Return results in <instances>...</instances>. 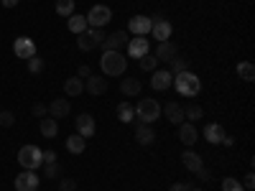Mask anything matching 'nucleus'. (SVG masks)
Wrapping results in <instances>:
<instances>
[{
    "mask_svg": "<svg viewBox=\"0 0 255 191\" xmlns=\"http://www.w3.org/2000/svg\"><path fill=\"white\" fill-rule=\"evenodd\" d=\"M125 67H128V59H125L120 51H102L100 69L108 74V77H118V74H123Z\"/></svg>",
    "mask_w": 255,
    "mask_h": 191,
    "instance_id": "obj_3",
    "label": "nucleus"
},
{
    "mask_svg": "<svg viewBox=\"0 0 255 191\" xmlns=\"http://www.w3.org/2000/svg\"><path fill=\"white\" fill-rule=\"evenodd\" d=\"M133 110H135V117H138L143 125H153V122L161 117V104H158L153 97H143Z\"/></svg>",
    "mask_w": 255,
    "mask_h": 191,
    "instance_id": "obj_2",
    "label": "nucleus"
},
{
    "mask_svg": "<svg viewBox=\"0 0 255 191\" xmlns=\"http://www.w3.org/2000/svg\"><path fill=\"white\" fill-rule=\"evenodd\" d=\"M168 64H171V69H168L171 74H179V72H186V69H189V61H186L184 56H179V54H176L171 61H168Z\"/></svg>",
    "mask_w": 255,
    "mask_h": 191,
    "instance_id": "obj_32",
    "label": "nucleus"
},
{
    "mask_svg": "<svg viewBox=\"0 0 255 191\" xmlns=\"http://www.w3.org/2000/svg\"><path fill=\"white\" fill-rule=\"evenodd\" d=\"M44 176L46 179H59L61 176V166L59 163H44Z\"/></svg>",
    "mask_w": 255,
    "mask_h": 191,
    "instance_id": "obj_36",
    "label": "nucleus"
},
{
    "mask_svg": "<svg viewBox=\"0 0 255 191\" xmlns=\"http://www.w3.org/2000/svg\"><path fill=\"white\" fill-rule=\"evenodd\" d=\"M84 90H87L90 95H105V90H108V79H105V77H87V84H84Z\"/></svg>",
    "mask_w": 255,
    "mask_h": 191,
    "instance_id": "obj_22",
    "label": "nucleus"
},
{
    "mask_svg": "<svg viewBox=\"0 0 255 191\" xmlns=\"http://www.w3.org/2000/svg\"><path fill=\"white\" fill-rule=\"evenodd\" d=\"M133 117H135L133 104H130V102H120V104H118V120L128 125V122H133Z\"/></svg>",
    "mask_w": 255,
    "mask_h": 191,
    "instance_id": "obj_28",
    "label": "nucleus"
},
{
    "mask_svg": "<svg viewBox=\"0 0 255 191\" xmlns=\"http://www.w3.org/2000/svg\"><path fill=\"white\" fill-rule=\"evenodd\" d=\"M69 112H72V104H69V99H64V97H59V99H54V102L49 104V115H51L54 120L67 117Z\"/></svg>",
    "mask_w": 255,
    "mask_h": 191,
    "instance_id": "obj_18",
    "label": "nucleus"
},
{
    "mask_svg": "<svg viewBox=\"0 0 255 191\" xmlns=\"http://www.w3.org/2000/svg\"><path fill=\"white\" fill-rule=\"evenodd\" d=\"M64 92H67V97H79L84 92V82L79 77H69L64 82Z\"/></svg>",
    "mask_w": 255,
    "mask_h": 191,
    "instance_id": "obj_26",
    "label": "nucleus"
},
{
    "mask_svg": "<svg viewBox=\"0 0 255 191\" xmlns=\"http://www.w3.org/2000/svg\"><path fill=\"white\" fill-rule=\"evenodd\" d=\"M181 163H184L186 171H191V174H197L199 168L204 166V163H202V156H197L194 151H184V153H181Z\"/></svg>",
    "mask_w": 255,
    "mask_h": 191,
    "instance_id": "obj_23",
    "label": "nucleus"
},
{
    "mask_svg": "<svg viewBox=\"0 0 255 191\" xmlns=\"http://www.w3.org/2000/svg\"><path fill=\"white\" fill-rule=\"evenodd\" d=\"M44 163H56V153L54 151H44Z\"/></svg>",
    "mask_w": 255,
    "mask_h": 191,
    "instance_id": "obj_44",
    "label": "nucleus"
},
{
    "mask_svg": "<svg viewBox=\"0 0 255 191\" xmlns=\"http://www.w3.org/2000/svg\"><path fill=\"white\" fill-rule=\"evenodd\" d=\"M189 191H202V189H194V186H191V189H189Z\"/></svg>",
    "mask_w": 255,
    "mask_h": 191,
    "instance_id": "obj_47",
    "label": "nucleus"
},
{
    "mask_svg": "<svg viewBox=\"0 0 255 191\" xmlns=\"http://www.w3.org/2000/svg\"><path fill=\"white\" fill-rule=\"evenodd\" d=\"M3 5H5V8H15L18 0H3Z\"/></svg>",
    "mask_w": 255,
    "mask_h": 191,
    "instance_id": "obj_46",
    "label": "nucleus"
},
{
    "mask_svg": "<svg viewBox=\"0 0 255 191\" xmlns=\"http://www.w3.org/2000/svg\"><path fill=\"white\" fill-rule=\"evenodd\" d=\"M174 84V74L168 72V69H158V72H153V77H151V87L156 90V92H166L168 87Z\"/></svg>",
    "mask_w": 255,
    "mask_h": 191,
    "instance_id": "obj_13",
    "label": "nucleus"
},
{
    "mask_svg": "<svg viewBox=\"0 0 255 191\" xmlns=\"http://www.w3.org/2000/svg\"><path fill=\"white\" fill-rule=\"evenodd\" d=\"M225 135H227V133H225V127H222L220 122H209V125L204 127V140L212 143V145H220Z\"/></svg>",
    "mask_w": 255,
    "mask_h": 191,
    "instance_id": "obj_17",
    "label": "nucleus"
},
{
    "mask_svg": "<svg viewBox=\"0 0 255 191\" xmlns=\"http://www.w3.org/2000/svg\"><path fill=\"white\" fill-rule=\"evenodd\" d=\"M77 74H79V79H87V77H90V74H92V69H90V67H87V64H82V67H79V69H77Z\"/></svg>",
    "mask_w": 255,
    "mask_h": 191,
    "instance_id": "obj_42",
    "label": "nucleus"
},
{
    "mask_svg": "<svg viewBox=\"0 0 255 191\" xmlns=\"http://www.w3.org/2000/svg\"><path fill=\"white\" fill-rule=\"evenodd\" d=\"M128 56H133V59H140L148 54V38L145 36H133L130 41H128Z\"/></svg>",
    "mask_w": 255,
    "mask_h": 191,
    "instance_id": "obj_14",
    "label": "nucleus"
},
{
    "mask_svg": "<svg viewBox=\"0 0 255 191\" xmlns=\"http://www.w3.org/2000/svg\"><path fill=\"white\" fill-rule=\"evenodd\" d=\"M135 140H138V145H143V148H148V145H153V140H156V133H153V127L151 125H138L135 127Z\"/></svg>",
    "mask_w": 255,
    "mask_h": 191,
    "instance_id": "obj_20",
    "label": "nucleus"
},
{
    "mask_svg": "<svg viewBox=\"0 0 255 191\" xmlns=\"http://www.w3.org/2000/svg\"><path fill=\"white\" fill-rule=\"evenodd\" d=\"M191 189V184H171L168 186V191H189Z\"/></svg>",
    "mask_w": 255,
    "mask_h": 191,
    "instance_id": "obj_43",
    "label": "nucleus"
},
{
    "mask_svg": "<svg viewBox=\"0 0 255 191\" xmlns=\"http://www.w3.org/2000/svg\"><path fill=\"white\" fill-rule=\"evenodd\" d=\"M238 77L243 79V82H253L255 79V67L250 61H240L238 64Z\"/></svg>",
    "mask_w": 255,
    "mask_h": 191,
    "instance_id": "obj_29",
    "label": "nucleus"
},
{
    "mask_svg": "<svg viewBox=\"0 0 255 191\" xmlns=\"http://www.w3.org/2000/svg\"><path fill=\"white\" fill-rule=\"evenodd\" d=\"M18 163L23 166V171H36V168L44 166V151L36 145H23L18 151Z\"/></svg>",
    "mask_w": 255,
    "mask_h": 191,
    "instance_id": "obj_4",
    "label": "nucleus"
},
{
    "mask_svg": "<svg viewBox=\"0 0 255 191\" xmlns=\"http://www.w3.org/2000/svg\"><path fill=\"white\" fill-rule=\"evenodd\" d=\"M197 176H199V181H212V174H209V168H199V171H197Z\"/></svg>",
    "mask_w": 255,
    "mask_h": 191,
    "instance_id": "obj_41",
    "label": "nucleus"
},
{
    "mask_svg": "<svg viewBox=\"0 0 255 191\" xmlns=\"http://www.w3.org/2000/svg\"><path fill=\"white\" fill-rule=\"evenodd\" d=\"M33 115L36 117H46L49 115V107H46V104H41V102H36L33 104Z\"/></svg>",
    "mask_w": 255,
    "mask_h": 191,
    "instance_id": "obj_39",
    "label": "nucleus"
},
{
    "mask_svg": "<svg viewBox=\"0 0 255 191\" xmlns=\"http://www.w3.org/2000/svg\"><path fill=\"white\" fill-rule=\"evenodd\" d=\"M15 125V115L8 110H0V127H13Z\"/></svg>",
    "mask_w": 255,
    "mask_h": 191,
    "instance_id": "obj_37",
    "label": "nucleus"
},
{
    "mask_svg": "<svg viewBox=\"0 0 255 191\" xmlns=\"http://www.w3.org/2000/svg\"><path fill=\"white\" fill-rule=\"evenodd\" d=\"M222 145H227V148H232V145H235V140H232L230 135H225V138H222Z\"/></svg>",
    "mask_w": 255,
    "mask_h": 191,
    "instance_id": "obj_45",
    "label": "nucleus"
},
{
    "mask_svg": "<svg viewBox=\"0 0 255 191\" xmlns=\"http://www.w3.org/2000/svg\"><path fill=\"white\" fill-rule=\"evenodd\" d=\"M222 191H245V186L238 181V179H232V176H227L225 181H222Z\"/></svg>",
    "mask_w": 255,
    "mask_h": 191,
    "instance_id": "obj_35",
    "label": "nucleus"
},
{
    "mask_svg": "<svg viewBox=\"0 0 255 191\" xmlns=\"http://www.w3.org/2000/svg\"><path fill=\"white\" fill-rule=\"evenodd\" d=\"M95 133H97L95 117H92V115H87V112L79 115V117H77V135H82L84 140H87V138H92Z\"/></svg>",
    "mask_w": 255,
    "mask_h": 191,
    "instance_id": "obj_12",
    "label": "nucleus"
},
{
    "mask_svg": "<svg viewBox=\"0 0 255 191\" xmlns=\"http://www.w3.org/2000/svg\"><path fill=\"white\" fill-rule=\"evenodd\" d=\"M41 135H44L46 140H54L56 138V133H59V120H54V117H41Z\"/></svg>",
    "mask_w": 255,
    "mask_h": 191,
    "instance_id": "obj_24",
    "label": "nucleus"
},
{
    "mask_svg": "<svg viewBox=\"0 0 255 191\" xmlns=\"http://www.w3.org/2000/svg\"><path fill=\"white\" fill-rule=\"evenodd\" d=\"M59 191H77V181L74 179H61Z\"/></svg>",
    "mask_w": 255,
    "mask_h": 191,
    "instance_id": "obj_38",
    "label": "nucleus"
},
{
    "mask_svg": "<svg viewBox=\"0 0 255 191\" xmlns=\"http://www.w3.org/2000/svg\"><path fill=\"white\" fill-rule=\"evenodd\" d=\"M84 148H87V140H84L82 135H72V138H67V151L69 153H74V156H79V153H84Z\"/></svg>",
    "mask_w": 255,
    "mask_h": 191,
    "instance_id": "obj_27",
    "label": "nucleus"
},
{
    "mask_svg": "<svg viewBox=\"0 0 255 191\" xmlns=\"http://www.w3.org/2000/svg\"><path fill=\"white\" fill-rule=\"evenodd\" d=\"M140 90H143V82H140L138 77H125V79L120 82V92H123V97H138Z\"/></svg>",
    "mask_w": 255,
    "mask_h": 191,
    "instance_id": "obj_16",
    "label": "nucleus"
},
{
    "mask_svg": "<svg viewBox=\"0 0 255 191\" xmlns=\"http://www.w3.org/2000/svg\"><path fill=\"white\" fill-rule=\"evenodd\" d=\"M151 23H153L151 15H133L130 20H128V33H133V36H148V33H151Z\"/></svg>",
    "mask_w": 255,
    "mask_h": 191,
    "instance_id": "obj_9",
    "label": "nucleus"
},
{
    "mask_svg": "<svg viewBox=\"0 0 255 191\" xmlns=\"http://www.w3.org/2000/svg\"><path fill=\"white\" fill-rule=\"evenodd\" d=\"M74 13V0H56V15L69 18Z\"/></svg>",
    "mask_w": 255,
    "mask_h": 191,
    "instance_id": "obj_31",
    "label": "nucleus"
},
{
    "mask_svg": "<svg viewBox=\"0 0 255 191\" xmlns=\"http://www.w3.org/2000/svg\"><path fill=\"white\" fill-rule=\"evenodd\" d=\"M243 186H245V189H253V186H255V176H253V171H248V174H245Z\"/></svg>",
    "mask_w": 255,
    "mask_h": 191,
    "instance_id": "obj_40",
    "label": "nucleus"
},
{
    "mask_svg": "<svg viewBox=\"0 0 255 191\" xmlns=\"http://www.w3.org/2000/svg\"><path fill=\"white\" fill-rule=\"evenodd\" d=\"M161 112L166 115V120L171 122V125H181L184 122V107L179 102H166L163 107H161Z\"/></svg>",
    "mask_w": 255,
    "mask_h": 191,
    "instance_id": "obj_15",
    "label": "nucleus"
},
{
    "mask_svg": "<svg viewBox=\"0 0 255 191\" xmlns=\"http://www.w3.org/2000/svg\"><path fill=\"white\" fill-rule=\"evenodd\" d=\"M138 64H140V69H143V72H156L158 59H156V56H151V54H145V56H140V59H138Z\"/></svg>",
    "mask_w": 255,
    "mask_h": 191,
    "instance_id": "obj_33",
    "label": "nucleus"
},
{
    "mask_svg": "<svg viewBox=\"0 0 255 191\" xmlns=\"http://www.w3.org/2000/svg\"><path fill=\"white\" fill-rule=\"evenodd\" d=\"M67 28L72 31V33H84V31H87V18H84V15H79V13H72L69 18H67Z\"/></svg>",
    "mask_w": 255,
    "mask_h": 191,
    "instance_id": "obj_25",
    "label": "nucleus"
},
{
    "mask_svg": "<svg viewBox=\"0 0 255 191\" xmlns=\"http://www.w3.org/2000/svg\"><path fill=\"white\" fill-rule=\"evenodd\" d=\"M176 54H179V49H176V44H174V41H161L153 56H156L158 61H171Z\"/></svg>",
    "mask_w": 255,
    "mask_h": 191,
    "instance_id": "obj_21",
    "label": "nucleus"
},
{
    "mask_svg": "<svg viewBox=\"0 0 255 191\" xmlns=\"http://www.w3.org/2000/svg\"><path fill=\"white\" fill-rule=\"evenodd\" d=\"M13 184H15V191H36L38 189V176H36V171H23V174H18L13 179Z\"/></svg>",
    "mask_w": 255,
    "mask_h": 191,
    "instance_id": "obj_10",
    "label": "nucleus"
},
{
    "mask_svg": "<svg viewBox=\"0 0 255 191\" xmlns=\"http://www.w3.org/2000/svg\"><path fill=\"white\" fill-rule=\"evenodd\" d=\"M44 67H46V64H44V59H41V56H31L28 59V72L31 74H41V72H44Z\"/></svg>",
    "mask_w": 255,
    "mask_h": 191,
    "instance_id": "obj_34",
    "label": "nucleus"
},
{
    "mask_svg": "<svg viewBox=\"0 0 255 191\" xmlns=\"http://www.w3.org/2000/svg\"><path fill=\"white\" fill-rule=\"evenodd\" d=\"M171 33H174V26H171V20H166V18H153V23H151V33L148 36H153L158 44L161 41H171Z\"/></svg>",
    "mask_w": 255,
    "mask_h": 191,
    "instance_id": "obj_8",
    "label": "nucleus"
},
{
    "mask_svg": "<svg viewBox=\"0 0 255 191\" xmlns=\"http://www.w3.org/2000/svg\"><path fill=\"white\" fill-rule=\"evenodd\" d=\"M128 41H130L128 31H115V33H110V36L102 38L100 49H102V51H123V49L128 46Z\"/></svg>",
    "mask_w": 255,
    "mask_h": 191,
    "instance_id": "obj_7",
    "label": "nucleus"
},
{
    "mask_svg": "<svg viewBox=\"0 0 255 191\" xmlns=\"http://www.w3.org/2000/svg\"><path fill=\"white\" fill-rule=\"evenodd\" d=\"M179 140H181L184 145H194V143L199 140V133H197L194 122H181V125H179Z\"/></svg>",
    "mask_w": 255,
    "mask_h": 191,
    "instance_id": "obj_19",
    "label": "nucleus"
},
{
    "mask_svg": "<svg viewBox=\"0 0 255 191\" xmlns=\"http://www.w3.org/2000/svg\"><path fill=\"white\" fill-rule=\"evenodd\" d=\"M84 18H87V28H105L113 20V10L108 5H92Z\"/></svg>",
    "mask_w": 255,
    "mask_h": 191,
    "instance_id": "obj_5",
    "label": "nucleus"
},
{
    "mask_svg": "<svg viewBox=\"0 0 255 191\" xmlns=\"http://www.w3.org/2000/svg\"><path fill=\"white\" fill-rule=\"evenodd\" d=\"M13 51H15V56L18 59H31V56H36V44L28 38V36H20V38H15V44H13Z\"/></svg>",
    "mask_w": 255,
    "mask_h": 191,
    "instance_id": "obj_11",
    "label": "nucleus"
},
{
    "mask_svg": "<svg viewBox=\"0 0 255 191\" xmlns=\"http://www.w3.org/2000/svg\"><path fill=\"white\" fill-rule=\"evenodd\" d=\"M102 38H105L102 28H87L84 33L77 36V49L79 51H92V49H97L102 44Z\"/></svg>",
    "mask_w": 255,
    "mask_h": 191,
    "instance_id": "obj_6",
    "label": "nucleus"
},
{
    "mask_svg": "<svg viewBox=\"0 0 255 191\" xmlns=\"http://www.w3.org/2000/svg\"><path fill=\"white\" fill-rule=\"evenodd\" d=\"M202 117H204V110L199 107V104H189V107H184V120L197 122V120H202Z\"/></svg>",
    "mask_w": 255,
    "mask_h": 191,
    "instance_id": "obj_30",
    "label": "nucleus"
},
{
    "mask_svg": "<svg viewBox=\"0 0 255 191\" xmlns=\"http://www.w3.org/2000/svg\"><path fill=\"white\" fill-rule=\"evenodd\" d=\"M174 87H176V92L184 95V97H197L199 90H202V79L191 72V69H186V72L174 74Z\"/></svg>",
    "mask_w": 255,
    "mask_h": 191,
    "instance_id": "obj_1",
    "label": "nucleus"
}]
</instances>
